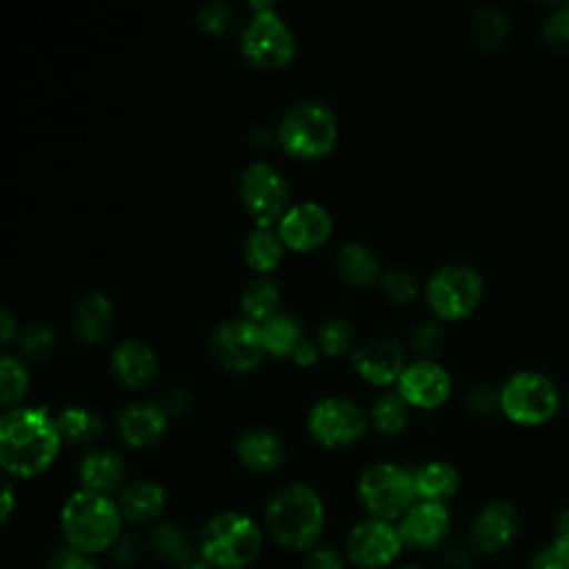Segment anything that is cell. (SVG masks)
<instances>
[{
	"instance_id": "ab89813d",
	"label": "cell",
	"mask_w": 569,
	"mask_h": 569,
	"mask_svg": "<svg viewBox=\"0 0 569 569\" xmlns=\"http://www.w3.org/2000/svg\"><path fill=\"white\" fill-rule=\"evenodd\" d=\"M22 351H24V356H29V358H33V360H40V358H44L49 351H51V347H53V331L47 327V325H31L27 331H24V336H22Z\"/></svg>"
},
{
	"instance_id": "e575fe53",
	"label": "cell",
	"mask_w": 569,
	"mask_h": 569,
	"mask_svg": "<svg viewBox=\"0 0 569 569\" xmlns=\"http://www.w3.org/2000/svg\"><path fill=\"white\" fill-rule=\"evenodd\" d=\"M318 345L325 356L338 358L345 356L353 345V329L342 318H331L318 329Z\"/></svg>"
},
{
	"instance_id": "d590c367",
	"label": "cell",
	"mask_w": 569,
	"mask_h": 569,
	"mask_svg": "<svg viewBox=\"0 0 569 569\" xmlns=\"http://www.w3.org/2000/svg\"><path fill=\"white\" fill-rule=\"evenodd\" d=\"M382 289H385V293H387L389 300H393V302H398V305H405V302H409V300L416 298V293H418V282H416V278H413L409 271H405V269H391V271H387L385 278H382Z\"/></svg>"
},
{
	"instance_id": "52a82bcc",
	"label": "cell",
	"mask_w": 569,
	"mask_h": 569,
	"mask_svg": "<svg viewBox=\"0 0 569 569\" xmlns=\"http://www.w3.org/2000/svg\"><path fill=\"white\" fill-rule=\"evenodd\" d=\"M358 498L369 518L400 520L416 502L413 471L398 462L369 465L360 473Z\"/></svg>"
},
{
	"instance_id": "f546056e",
	"label": "cell",
	"mask_w": 569,
	"mask_h": 569,
	"mask_svg": "<svg viewBox=\"0 0 569 569\" xmlns=\"http://www.w3.org/2000/svg\"><path fill=\"white\" fill-rule=\"evenodd\" d=\"M280 293L278 287L267 280V278H253L251 282H247L242 298H240V307L247 320L262 325L264 320H269L276 313Z\"/></svg>"
},
{
	"instance_id": "4fadbf2b",
	"label": "cell",
	"mask_w": 569,
	"mask_h": 569,
	"mask_svg": "<svg viewBox=\"0 0 569 569\" xmlns=\"http://www.w3.org/2000/svg\"><path fill=\"white\" fill-rule=\"evenodd\" d=\"M311 438L327 449H342L358 442L367 431L365 413L345 398H325L309 413Z\"/></svg>"
},
{
	"instance_id": "ac0fdd59",
	"label": "cell",
	"mask_w": 569,
	"mask_h": 569,
	"mask_svg": "<svg viewBox=\"0 0 569 569\" xmlns=\"http://www.w3.org/2000/svg\"><path fill=\"white\" fill-rule=\"evenodd\" d=\"M518 533V513L505 500H493L482 507L473 520V545L485 553H500Z\"/></svg>"
},
{
	"instance_id": "816d5d0a",
	"label": "cell",
	"mask_w": 569,
	"mask_h": 569,
	"mask_svg": "<svg viewBox=\"0 0 569 569\" xmlns=\"http://www.w3.org/2000/svg\"><path fill=\"white\" fill-rule=\"evenodd\" d=\"M449 560H451V565L462 567V565H467L471 560V556L467 553V549L460 553V545H456L453 549H449Z\"/></svg>"
},
{
	"instance_id": "30bf717a",
	"label": "cell",
	"mask_w": 569,
	"mask_h": 569,
	"mask_svg": "<svg viewBox=\"0 0 569 569\" xmlns=\"http://www.w3.org/2000/svg\"><path fill=\"white\" fill-rule=\"evenodd\" d=\"M240 198L258 227H271L289 211V184L284 176L264 162H256L242 171Z\"/></svg>"
},
{
	"instance_id": "7a4b0ae2",
	"label": "cell",
	"mask_w": 569,
	"mask_h": 569,
	"mask_svg": "<svg viewBox=\"0 0 569 569\" xmlns=\"http://www.w3.org/2000/svg\"><path fill=\"white\" fill-rule=\"evenodd\" d=\"M325 502L320 493L302 482L276 489L264 507L269 536L284 549H313L325 531Z\"/></svg>"
},
{
	"instance_id": "5b68a950",
	"label": "cell",
	"mask_w": 569,
	"mask_h": 569,
	"mask_svg": "<svg viewBox=\"0 0 569 569\" xmlns=\"http://www.w3.org/2000/svg\"><path fill=\"white\" fill-rule=\"evenodd\" d=\"M284 151L298 160H316L327 156L338 140V122L329 107L305 100L293 104L278 131Z\"/></svg>"
},
{
	"instance_id": "836d02e7",
	"label": "cell",
	"mask_w": 569,
	"mask_h": 569,
	"mask_svg": "<svg viewBox=\"0 0 569 569\" xmlns=\"http://www.w3.org/2000/svg\"><path fill=\"white\" fill-rule=\"evenodd\" d=\"M29 389V373L27 367L13 358L4 356L0 360V400L4 407L18 405Z\"/></svg>"
},
{
	"instance_id": "6da1fadb",
	"label": "cell",
	"mask_w": 569,
	"mask_h": 569,
	"mask_svg": "<svg viewBox=\"0 0 569 569\" xmlns=\"http://www.w3.org/2000/svg\"><path fill=\"white\" fill-rule=\"evenodd\" d=\"M62 436L47 407H13L0 418V465L16 478H33L58 458Z\"/></svg>"
},
{
	"instance_id": "681fc988",
	"label": "cell",
	"mask_w": 569,
	"mask_h": 569,
	"mask_svg": "<svg viewBox=\"0 0 569 569\" xmlns=\"http://www.w3.org/2000/svg\"><path fill=\"white\" fill-rule=\"evenodd\" d=\"M553 538H560V540L569 542V507L560 511L558 522H556V536H553Z\"/></svg>"
},
{
	"instance_id": "7dc6e473",
	"label": "cell",
	"mask_w": 569,
	"mask_h": 569,
	"mask_svg": "<svg viewBox=\"0 0 569 569\" xmlns=\"http://www.w3.org/2000/svg\"><path fill=\"white\" fill-rule=\"evenodd\" d=\"M189 405H191V398H189V393L187 391H173L169 398H167V413H182V411H187L189 409Z\"/></svg>"
},
{
	"instance_id": "9a60e30c",
	"label": "cell",
	"mask_w": 569,
	"mask_h": 569,
	"mask_svg": "<svg viewBox=\"0 0 569 569\" xmlns=\"http://www.w3.org/2000/svg\"><path fill=\"white\" fill-rule=\"evenodd\" d=\"M398 393L411 407L436 409L451 393V378L447 369L429 358L407 365L398 378Z\"/></svg>"
},
{
	"instance_id": "4316f807",
	"label": "cell",
	"mask_w": 569,
	"mask_h": 569,
	"mask_svg": "<svg viewBox=\"0 0 569 569\" xmlns=\"http://www.w3.org/2000/svg\"><path fill=\"white\" fill-rule=\"evenodd\" d=\"M260 331H262L264 349L273 358L293 356V351L302 342V327L289 313H273L269 320L260 325Z\"/></svg>"
},
{
	"instance_id": "484cf974",
	"label": "cell",
	"mask_w": 569,
	"mask_h": 569,
	"mask_svg": "<svg viewBox=\"0 0 569 569\" xmlns=\"http://www.w3.org/2000/svg\"><path fill=\"white\" fill-rule=\"evenodd\" d=\"M149 545L158 558H162L164 562L178 565V567L191 562L193 551H196L191 536L173 522H162V525L153 527V531L149 536Z\"/></svg>"
},
{
	"instance_id": "3957f363",
	"label": "cell",
	"mask_w": 569,
	"mask_h": 569,
	"mask_svg": "<svg viewBox=\"0 0 569 569\" xmlns=\"http://www.w3.org/2000/svg\"><path fill=\"white\" fill-rule=\"evenodd\" d=\"M122 522L118 502L89 489L73 491L60 509V531L67 547L87 556L113 549L122 536Z\"/></svg>"
},
{
	"instance_id": "f35d334b",
	"label": "cell",
	"mask_w": 569,
	"mask_h": 569,
	"mask_svg": "<svg viewBox=\"0 0 569 569\" xmlns=\"http://www.w3.org/2000/svg\"><path fill=\"white\" fill-rule=\"evenodd\" d=\"M529 569H569V542L553 538L531 558Z\"/></svg>"
},
{
	"instance_id": "f1b7e54d",
	"label": "cell",
	"mask_w": 569,
	"mask_h": 569,
	"mask_svg": "<svg viewBox=\"0 0 569 569\" xmlns=\"http://www.w3.org/2000/svg\"><path fill=\"white\" fill-rule=\"evenodd\" d=\"M284 256V242L267 227H256L244 240V260L251 269L267 273L273 271Z\"/></svg>"
},
{
	"instance_id": "ee69618b",
	"label": "cell",
	"mask_w": 569,
	"mask_h": 569,
	"mask_svg": "<svg viewBox=\"0 0 569 569\" xmlns=\"http://www.w3.org/2000/svg\"><path fill=\"white\" fill-rule=\"evenodd\" d=\"M49 569H100V567L91 560V556L80 553L71 547H62V549H56V553L51 556Z\"/></svg>"
},
{
	"instance_id": "44dd1931",
	"label": "cell",
	"mask_w": 569,
	"mask_h": 569,
	"mask_svg": "<svg viewBox=\"0 0 569 569\" xmlns=\"http://www.w3.org/2000/svg\"><path fill=\"white\" fill-rule=\"evenodd\" d=\"M167 505V491L162 485L153 480H136L122 487L118 507L127 522L131 525H147L153 522Z\"/></svg>"
},
{
	"instance_id": "cb8c5ba5",
	"label": "cell",
	"mask_w": 569,
	"mask_h": 569,
	"mask_svg": "<svg viewBox=\"0 0 569 569\" xmlns=\"http://www.w3.org/2000/svg\"><path fill=\"white\" fill-rule=\"evenodd\" d=\"M73 331L82 342H100L113 325V305L102 293L84 296L73 311Z\"/></svg>"
},
{
	"instance_id": "f5cc1de1",
	"label": "cell",
	"mask_w": 569,
	"mask_h": 569,
	"mask_svg": "<svg viewBox=\"0 0 569 569\" xmlns=\"http://www.w3.org/2000/svg\"><path fill=\"white\" fill-rule=\"evenodd\" d=\"M178 569H211V567L207 562H202V560H191V562H187V565H182Z\"/></svg>"
},
{
	"instance_id": "ba28073f",
	"label": "cell",
	"mask_w": 569,
	"mask_h": 569,
	"mask_svg": "<svg viewBox=\"0 0 569 569\" xmlns=\"http://www.w3.org/2000/svg\"><path fill=\"white\" fill-rule=\"evenodd\" d=\"M482 298V276L467 264L440 267L427 282V302L440 320H462Z\"/></svg>"
},
{
	"instance_id": "7c38bea8",
	"label": "cell",
	"mask_w": 569,
	"mask_h": 569,
	"mask_svg": "<svg viewBox=\"0 0 569 569\" xmlns=\"http://www.w3.org/2000/svg\"><path fill=\"white\" fill-rule=\"evenodd\" d=\"M211 353L227 371L244 373L256 369L267 356L260 325L247 318L222 322L211 333Z\"/></svg>"
},
{
	"instance_id": "f907efd6",
	"label": "cell",
	"mask_w": 569,
	"mask_h": 569,
	"mask_svg": "<svg viewBox=\"0 0 569 569\" xmlns=\"http://www.w3.org/2000/svg\"><path fill=\"white\" fill-rule=\"evenodd\" d=\"M0 322H2V342H9L13 336V318L9 316V311L0 313Z\"/></svg>"
},
{
	"instance_id": "d6986e66",
	"label": "cell",
	"mask_w": 569,
	"mask_h": 569,
	"mask_svg": "<svg viewBox=\"0 0 569 569\" xmlns=\"http://www.w3.org/2000/svg\"><path fill=\"white\" fill-rule=\"evenodd\" d=\"M169 425V413L156 402H133L127 405L118 416L120 438L129 447H149L156 445Z\"/></svg>"
},
{
	"instance_id": "5bb4252c",
	"label": "cell",
	"mask_w": 569,
	"mask_h": 569,
	"mask_svg": "<svg viewBox=\"0 0 569 569\" xmlns=\"http://www.w3.org/2000/svg\"><path fill=\"white\" fill-rule=\"evenodd\" d=\"M333 220L325 207L318 202H300L289 207V211L278 222V236L287 249L305 253L325 244L331 236Z\"/></svg>"
},
{
	"instance_id": "db71d44e",
	"label": "cell",
	"mask_w": 569,
	"mask_h": 569,
	"mask_svg": "<svg viewBox=\"0 0 569 569\" xmlns=\"http://www.w3.org/2000/svg\"><path fill=\"white\" fill-rule=\"evenodd\" d=\"M398 569H422V567H418V565H405V567H398Z\"/></svg>"
},
{
	"instance_id": "2e32d148",
	"label": "cell",
	"mask_w": 569,
	"mask_h": 569,
	"mask_svg": "<svg viewBox=\"0 0 569 569\" xmlns=\"http://www.w3.org/2000/svg\"><path fill=\"white\" fill-rule=\"evenodd\" d=\"M451 516L445 502L416 500L398 520V531L409 549H436L449 533Z\"/></svg>"
},
{
	"instance_id": "603a6c76",
	"label": "cell",
	"mask_w": 569,
	"mask_h": 569,
	"mask_svg": "<svg viewBox=\"0 0 569 569\" xmlns=\"http://www.w3.org/2000/svg\"><path fill=\"white\" fill-rule=\"evenodd\" d=\"M78 478L82 482V489L104 493L122 487L124 480V460L109 449H96L87 453L78 467Z\"/></svg>"
},
{
	"instance_id": "c3c4849f",
	"label": "cell",
	"mask_w": 569,
	"mask_h": 569,
	"mask_svg": "<svg viewBox=\"0 0 569 569\" xmlns=\"http://www.w3.org/2000/svg\"><path fill=\"white\" fill-rule=\"evenodd\" d=\"M13 507H16V493H13L11 482L4 480V482H2V507H0V520H2V522L9 520Z\"/></svg>"
},
{
	"instance_id": "e0dca14e",
	"label": "cell",
	"mask_w": 569,
	"mask_h": 569,
	"mask_svg": "<svg viewBox=\"0 0 569 569\" xmlns=\"http://www.w3.org/2000/svg\"><path fill=\"white\" fill-rule=\"evenodd\" d=\"M353 369L360 378L378 387L398 382L405 369L402 347L393 338H371L356 349Z\"/></svg>"
},
{
	"instance_id": "8fae6325",
	"label": "cell",
	"mask_w": 569,
	"mask_h": 569,
	"mask_svg": "<svg viewBox=\"0 0 569 569\" xmlns=\"http://www.w3.org/2000/svg\"><path fill=\"white\" fill-rule=\"evenodd\" d=\"M405 542L398 525L389 520L367 518L358 522L345 542V556L360 569H382L398 560Z\"/></svg>"
},
{
	"instance_id": "60d3db41",
	"label": "cell",
	"mask_w": 569,
	"mask_h": 569,
	"mask_svg": "<svg viewBox=\"0 0 569 569\" xmlns=\"http://www.w3.org/2000/svg\"><path fill=\"white\" fill-rule=\"evenodd\" d=\"M302 569H345V556L331 545H316L309 549Z\"/></svg>"
},
{
	"instance_id": "7bdbcfd3",
	"label": "cell",
	"mask_w": 569,
	"mask_h": 569,
	"mask_svg": "<svg viewBox=\"0 0 569 569\" xmlns=\"http://www.w3.org/2000/svg\"><path fill=\"white\" fill-rule=\"evenodd\" d=\"M469 409H471L473 413H480V416L493 413L496 409H500V389L493 387V385L476 387V389L469 393Z\"/></svg>"
},
{
	"instance_id": "8992f818",
	"label": "cell",
	"mask_w": 569,
	"mask_h": 569,
	"mask_svg": "<svg viewBox=\"0 0 569 569\" xmlns=\"http://www.w3.org/2000/svg\"><path fill=\"white\" fill-rule=\"evenodd\" d=\"M558 409L560 389L542 371H516L500 387V411L516 425H545L558 413Z\"/></svg>"
},
{
	"instance_id": "1f68e13d",
	"label": "cell",
	"mask_w": 569,
	"mask_h": 569,
	"mask_svg": "<svg viewBox=\"0 0 569 569\" xmlns=\"http://www.w3.org/2000/svg\"><path fill=\"white\" fill-rule=\"evenodd\" d=\"M509 33V20L498 7H482L471 18V36L482 49H496Z\"/></svg>"
},
{
	"instance_id": "ffe728a7",
	"label": "cell",
	"mask_w": 569,
	"mask_h": 569,
	"mask_svg": "<svg viewBox=\"0 0 569 569\" xmlns=\"http://www.w3.org/2000/svg\"><path fill=\"white\" fill-rule=\"evenodd\" d=\"M113 376L129 389L149 387L158 376L156 353L140 340H124L111 353Z\"/></svg>"
},
{
	"instance_id": "74e56055",
	"label": "cell",
	"mask_w": 569,
	"mask_h": 569,
	"mask_svg": "<svg viewBox=\"0 0 569 569\" xmlns=\"http://www.w3.org/2000/svg\"><path fill=\"white\" fill-rule=\"evenodd\" d=\"M233 20V9L224 2H209L198 11V24L207 33H224Z\"/></svg>"
},
{
	"instance_id": "7402d4cb",
	"label": "cell",
	"mask_w": 569,
	"mask_h": 569,
	"mask_svg": "<svg viewBox=\"0 0 569 569\" xmlns=\"http://www.w3.org/2000/svg\"><path fill=\"white\" fill-rule=\"evenodd\" d=\"M236 453L247 469L264 473V471H273L282 465L284 445L269 429H249L240 436V440L236 445Z\"/></svg>"
},
{
	"instance_id": "d4e9b609",
	"label": "cell",
	"mask_w": 569,
	"mask_h": 569,
	"mask_svg": "<svg viewBox=\"0 0 569 569\" xmlns=\"http://www.w3.org/2000/svg\"><path fill=\"white\" fill-rule=\"evenodd\" d=\"M458 487H460L458 471L449 462L433 460L413 471L416 500L447 502L451 496H456Z\"/></svg>"
},
{
	"instance_id": "4dcf8cb0",
	"label": "cell",
	"mask_w": 569,
	"mask_h": 569,
	"mask_svg": "<svg viewBox=\"0 0 569 569\" xmlns=\"http://www.w3.org/2000/svg\"><path fill=\"white\" fill-rule=\"evenodd\" d=\"M56 425L62 436V440L82 445L91 442L102 433L100 418L89 411L87 407H64L56 413Z\"/></svg>"
},
{
	"instance_id": "d6a6232c",
	"label": "cell",
	"mask_w": 569,
	"mask_h": 569,
	"mask_svg": "<svg viewBox=\"0 0 569 569\" xmlns=\"http://www.w3.org/2000/svg\"><path fill=\"white\" fill-rule=\"evenodd\" d=\"M409 405L400 393H385L373 402L371 422L380 433L393 436L407 427Z\"/></svg>"
},
{
	"instance_id": "83f0119b",
	"label": "cell",
	"mask_w": 569,
	"mask_h": 569,
	"mask_svg": "<svg viewBox=\"0 0 569 569\" xmlns=\"http://www.w3.org/2000/svg\"><path fill=\"white\" fill-rule=\"evenodd\" d=\"M336 264H338L342 280H347L349 284H356V287H367L378 278V258L365 244L351 242V244L340 247V251L336 256Z\"/></svg>"
},
{
	"instance_id": "8d00e7d4",
	"label": "cell",
	"mask_w": 569,
	"mask_h": 569,
	"mask_svg": "<svg viewBox=\"0 0 569 569\" xmlns=\"http://www.w3.org/2000/svg\"><path fill=\"white\" fill-rule=\"evenodd\" d=\"M542 38L553 49L569 47V4H562L547 16V20L542 24Z\"/></svg>"
},
{
	"instance_id": "9c48e42d",
	"label": "cell",
	"mask_w": 569,
	"mask_h": 569,
	"mask_svg": "<svg viewBox=\"0 0 569 569\" xmlns=\"http://www.w3.org/2000/svg\"><path fill=\"white\" fill-rule=\"evenodd\" d=\"M240 49L253 67L278 69L293 60L296 38L284 20L269 7L251 16L240 36Z\"/></svg>"
},
{
	"instance_id": "f6af8a7d",
	"label": "cell",
	"mask_w": 569,
	"mask_h": 569,
	"mask_svg": "<svg viewBox=\"0 0 569 569\" xmlns=\"http://www.w3.org/2000/svg\"><path fill=\"white\" fill-rule=\"evenodd\" d=\"M113 556L120 562H133L140 556L138 538L133 536H120V540L113 545Z\"/></svg>"
},
{
	"instance_id": "bcb514c9",
	"label": "cell",
	"mask_w": 569,
	"mask_h": 569,
	"mask_svg": "<svg viewBox=\"0 0 569 569\" xmlns=\"http://www.w3.org/2000/svg\"><path fill=\"white\" fill-rule=\"evenodd\" d=\"M318 356H320V351H318V347L316 345H311V342H300V347L293 351V360L298 362V365H302V367H309V365H313L316 360H318Z\"/></svg>"
},
{
	"instance_id": "277c9868",
	"label": "cell",
	"mask_w": 569,
	"mask_h": 569,
	"mask_svg": "<svg viewBox=\"0 0 569 569\" xmlns=\"http://www.w3.org/2000/svg\"><path fill=\"white\" fill-rule=\"evenodd\" d=\"M262 549V531L242 511L216 513L198 536V556L211 569H244Z\"/></svg>"
},
{
	"instance_id": "b9f144b4",
	"label": "cell",
	"mask_w": 569,
	"mask_h": 569,
	"mask_svg": "<svg viewBox=\"0 0 569 569\" xmlns=\"http://www.w3.org/2000/svg\"><path fill=\"white\" fill-rule=\"evenodd\" d=\"M411 342H413V349H416L418 353H422V356H433V353H438V351L442 349L445 336H442V329H440L438 325L425 322V325H420V327L416 329Z\"/></svg>"
}]
</instances>
